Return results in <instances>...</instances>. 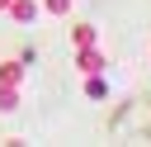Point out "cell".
I'll return each instance as SVG.
<instances>
[{
	"label": "cell",
	"instance_id": "6da1fadb",
	"mask_svg": "<svg viewBox=\"0 0 151 147\" xmlns=\"http://www.w3.org/2000/svg\"><path fill=\"white\" fill-rule=\"evenodd\" d=\"M76 66H80V76H94V71H104L109 62H104V52H99V43H94V47H76Z\"/></svg>",
	"mask_w": 151,
	"mask_h": 147
},
{
	"label": "cell",
	"instance_id": "7a4b0ae2",
	"mask_svg": "<svg viewBox=\"0 0 151 147\" xmlns=\"http://www.w3.org/2000/svg\"><path fill=\"white\" fill-rule=\"evenodd\" d=\"M5 9H9V19H19V24H33V19H38V0H9Z\"/></svg>",
	"mask_w": 151,
	"mask_h": 147
},
{
	"label": "cell",
	"instance_id": "3957f363",
	"mask_svg": "<svg viewBox=\"0 0 151 147\" xmlns=\"http://www.w3.org/2000/svg\"><path fill=\"white\" fill-rule=\"evenodd\" d=\"M94 43H99V28L94 24H76L71 28V47H94Z\"/></svg>",
	"mask_w": 151,
	"mask_h": 147
},
{
	"label": "cell",
	"instance_id": "277c9868",
	"mask_svg": "<svg viewBox=\"0 0 151 147\" xmlns=\"http://www.w3.org/2000/svg\"><path fill=\"white\" fill-rule=\"evenodd\" d=\"M19 81H24V62H14V57L0 62V85H19Z\"/></svg>",
	"mask_w": 151,
	"mask_h": 147
},
{
	"label": "cell",
	"instance_id": "5b68a950",
	"mask_svg": "<svg viewBox=\"0 0 151 147\" xmlns=\"http://www.w3.org/2000/svg\"><path fill=\"white\" fill-rule=\"evenodd\" d=\"M19 109V85H0V114H14Z\"/></svg>",
	"mask_w": 151,
	"mask_h": 147
},
{
	"label": "cell",
	"instance_id": "8992f818",
	"mask_svg": "<svg viewBox=\"0 0 151 147\" xmlns=\"http://www.w3.org/2000/svg\"><path fill=\"white\" fill-rule=\"evenodd\" d=\"M42 9H47V14H57V19H61V14H71V0H42Z\"/></svg>",
	"mask_w": 151,
	"mask_h": 147
},
{
	"label": "cell",
	"instance_id": "52a82bcc",
	"mask_svg": "<svg viewBox=\"0 0 151 147\" xmlns=\"http://www.w3.org/2000/svg\"><path fill=\"white\" fill-rule=\"evenodd\" d=\"M85 95H94V100H99V95H104V76H99V71H94V76H90V81H85Z\"/></svg>",
	"mask_w": 151,
	"mask_h": 147
},
{
	"label": "cell",
	"instance_id": "ba28073f",
	"mask_svg": "<svg viewBox=\"0 0 151 147\" xmlns=\"http://www.w3.org/2000/svg\"><path fill=\"white\" fill-rule=\"evenodd\" d=\"M5 5H9V0H0V9H5Z\"/></svg>",
	"mask_w": 151,
	"mask_h": 147
}]
</instances>
